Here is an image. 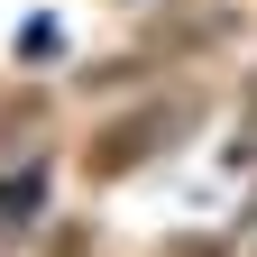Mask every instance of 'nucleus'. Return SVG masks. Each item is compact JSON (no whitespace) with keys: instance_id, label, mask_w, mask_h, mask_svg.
<instances>
[{"instance_id":"1","label":"nucleus","mask_w":257,"mask_h":257,"mask_svg":"<svg viewBox=\"0 0 257 257\" xmlns=\"http://www.w3.org/2000/svg\"><path fill=\"white\" fill-rule=\"evenodd\" d=\"M184 119H193V110H175V101H156V110H128V119H110L101 138L83 147V175H92V184H110V175H128V166H147V156L166 147Z\"/></svg>"},{"instance_id":"2","label":"nucleus","mask_w":257,"mask_h":257,"mask_svg":"<svg viewBox=\"0 0 257 257\" xmlns=\"http://www.w3.org/2000/svg\"><path fill=\"white\" fill-rule=\"evenodd\" d=\"M193 37H202L193 10H156V19H147V46H156V55H193Z\"/></svg>"},{"instance_id":"3","label":"nucleus","mask_w":257,"mask_h":257,"mask_svg":"<svg viewBox=\"0 0 257 257\" xmlns=\"http://www.w3.org/2000/svg\"><path fill=\"white\" fill-rule=\"evenodd\" d=\"M138 74H147V55H128V64H92L83 92H119V83H138Z\"/></svg>"},{"instance_id":"4","label":"nucleus","mask_w":257,"mask_h":257,"mask_svg":"<svg viewBox=\"0 0 257 257\" xmlns=\"http://www.w3.org/2000/svg\"><path fill=\"white\" fill-rule=\"evenodd\" d=\"M55 46H64V37H55V28H46V19H28V37H19V55H28V64H37V55H55Z\"/></svg>"},{"instance_id":"5","label":"nucleus","mask_w":257,"mask_h":257,"mask_svg":"<svg viewBox=\"0 0 257 257\" xmlns=\"http://www.w3.org/2000/svg\"><path fill=\"white\" fill-rule=\"evenodd\" d=\"M248 138H257V83H248Z\"/></svg>"}]
</instances>
